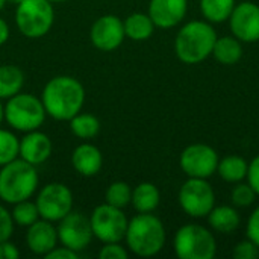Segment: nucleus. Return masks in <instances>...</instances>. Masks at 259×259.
<instances>
[{
    "mask_svg": "<svg viewBox=\"0 0 259 259\" xmlns=\"http://www.w3.org/2000/svg\"><path fill=\"white\" fill-rule=\"evenodd\" d=\"M229 27L241 42L259 41V6L253 2L237 3L231 17Z\"/></svg>",
    "mask_w": 259,
    "mask_h": 259,
    "instance_id": "13",
    "label": "nucleus"
},
{
    "mask_svg": "<svg viewBox=\"0 0 259 259\" xmlns=\"http://www.w3.org/2000/svg\"><path fill=\"white\" fill-rule=\"evenodd\" d=\"M11 214H12L14 223L21 228H29L36 220H39V211L36 208V203L30 202L29 199L14 203V209Z\"/></svg>",
    "mask_w": 259,
    "mask_h": 259,
    "instance_id": "27",
    "label": "nucleus"
},
{
    "mask_svg": "<svg viewBox=\"0 0 259 259\" xmlns=\"http://www.w3.org/2000/svg\"><path fill=\"white\" fill-rule=\"evenodd\" d=\"M20 258V250L18 247L11 243L9 240L0 243V259H18Z\"/></svg>",
    "mask_w": 259,
    "mask_h": 259,
    "instance_id": "37",
    "label": "nucleus"
},
{
    "mask_svg": "<svg viewBox=\"0 0 259 259\" xmlns=\"http://www.w3.org/2000/svg\"><path fill=\"white\" fill-rule=\"evenodd\" d=\"M58 240L61 241L62 246L74 250V252H82L87 249L94 237L93 229H91V222L90 217L71 211L67 214L64 219L58 222Z\"/></svg>",
    "mask_w": 259,
    "mask_h": 259,
    "instance_id": "12",
    "label": "nucleus"
},
{
    "mask_svg": "<svg viewBox=\"0 0 259 259\" xmlns=\"http://www.w3.org/2000/svg\"><path fill=\"white\" fill-rule=\"evenodd\" d=\"M219 159L215 149L203 143H196L182 150L179 164L188 178L209 179L217 171Z\"/></svg>",
    "mask_w": 259,
    "mask_h": 259,
    "instance_id": "11",
    "label": "nucleus"
},
{
    "mask_svg": "<svg viewBox=\"0 0 259 259\" xmlns=\"http://www.w3.org/2000/svg\"><path fill=\"white\" fill-rule=\"evenodd\" d=\"M55 9L49 0H23L15 9V24L27 38H41L50 32Z\"/></svg>",
    "mask_w": 259,
    "mask_h": 259,
    "instance_id": "7",
    "label": "nucleus"
},
{
    "mask_svg": "<svg viewBox=\"0 0 259 259\" xmlns=\"http://www.w3.org/2000/svg\"><path fill=\"white\" fill-rule=\"evenodd\" d=\"M173 249L181 259H212L217 255V241L208 228L188 223L178 229Z\"/></svg>",
    "mask_w": 259,
    "mask_h": 259,
    "instance_id": "6",
    "label": "nucleus"
},
{
    "mask_svg": "<svg viewBox=\"0 0 259 259\" xmlns=\"http://www.w3.org/2000/svg\"><path fill=\"white\" fill-rule=\"evenodd\" d=\"M14 220H12V214L0 205V243L6 241L12 237L14 234Z\"/></svg>",
    "mask_w": 259,
    "mask_h": 259,
    "instance_id": "33",
    "label": "nucleus"
},
{
    "mask_svg": "<svg viewBox=\"0 0 259 259\" xmlns=\"http://www.w3.org/2000/svg\"><path fill=\"white\" fill-rule=\"evenodd\" d=\"M235 5V0H200V11L206 21L223 23L229 20Z\"/></svg>",
    "mask_w": 259,
    "mask_h": 259,
    "instance_id": "25",
    "label": "nucleus"
},
{
    "mask_svg": "<svg viewBox=\"0 0 259 259\" xmlns=\"http://www.w3.org/2000/svg\"><path fill=\"white\" fill-rule=\"evenodd\" d=\"M47 112L42 100L33 94L18 93L8 99L5 105V120L6 123L20 132L36 131L46 121Z\"/></svg>",
    "mask_w": 259,
    "mask_h": 259,
    "instance_id": "5",
    "label": "nucleus"
},
{
    "mask_svg": "<svg viewBox=\"0 0 259 259\" xmlns=\"http://www.w3.org/2000/svg\"><path fill=\"white\" fill-rule=\"evenodd\" d=\"M212 56L217 59V62L223 65H234L237 64L243 56V46L238 38L234 35L231 36H217Z\"/></svg>",
    "mask_w": 259,
    "mask_h": 259,
    "instance_id": "22",
    "label": "nucleus"
},
{
    "mask_svg": "<svg viewBox=\"0 0 259 259\" xmlns=\"http://www.w3.org/2000/svg\"><path fill=\"white\" fill-rule=\"evenodd\" d=\"M3 120H5V106L0 102V124L3 123Z\"/></svg>",
    "mask_w": 259,
    "mask_h": 259,
    "instance_id": "39",
    "label": "nucleus"
},
{
    "mask_svg": "<svg viewBox=\"0 0 259 259\" xmlns=\"http://www.w3.org/2000/svg\"><path fill=\"white\" fill-rule=\"evenodd\" d=\"M258 194L249 184L238 182L231 191V202L235 208H247L255 203Z\"/></svg>",
    "mask_w": 259,
    "mask_h": 259,
    "instance_id": "30",
    "label": "nucleus"
},
{
    "mask_svg": "<svg viewBox=\"0 0 259 259\" xmlns=\"http://www.w3.org/2000/svg\"><path fill=\"white\" fill-rule=\"evenodd\" d=\"M124 33L127 38L134 39V41H146L149 39L153 32H155V23L152 21L149 14H143V12H134L131 14L124 21Z\"/></svg>",
    "mask_w": 259,
    "mask_h": 259,
    "instance_id": "23",
    "label": "nucleus"
},
{
    "mask_svg": "<svg viewBox=\"0 0 259 259\" xmlns=\"http://www.w3.org/2000/svg\"><path fill=\"white\" fill-rule=\"evenodd\" d=\"M246 179H247V184L255 190V193L259 196V155L249 162V170H247Z\"/></svg>",
    "mask_w": 259,
    "mask_h": 259,
    "instance_id": "35",
    "label": "nucleus"
},
{
    "mask_svg": "<svg viewBox=\"0 0 259 259\" xmlns=\"http://www.w3.org/2000/svg\"><path fill=\"white\" fill-rule=\"evenodd\" d=\"M20 140L6 129L0 127V167L18 158Z\"/></svg>",
    "mask_w": 259,
    "mask_h": 259,
    "instance_id": "29",
    "label": "nucleus"
},
{
    "mask_svg": "<svg viewBox=\"0 0 259 259\" xmlns=\"http://www.w3.org/2000/svg\"><path fill=\"white\" fill-rule=\"evenodd\" d=\"M99 256L100 259H127L129 252L120 243H105Z\"/></svg>",
    "mask_w": 259,
    "mask_h": 259,
    "instance_id": "32",
    "label": "nucleus"
},
{
    "mask_svg": "<svg viewBox=\"0 0 259 259\" xmlns=\"http://www.w3.org/2000/svg\"><path fill=\"white\" fill-rule=\"evenodd\" d=\"M188 11V0H150L149 15L156 27L171 29L178 26Z\"/></svg>",
    "mask_w": 259,
    "mask_h": 259,
    "instance_id": "15",
    "label": "nucleus"
},
{
    "mask_svg": "<svg viewBox=\"0 0 259 259\" xmlns=\"http://www.w3.org/2000/svg\"><path fill=\"white\" fill-rule=\"evenodd\" d=\"M49 2H52V3H61V2H67V0H49Z\"/></svg>",
    "mask_w": 259,
    "mask_h": 259,
    "instance_id": "42",
    "label": "nucleus"
},
{
    "mask_svg": "<svg viewBox=\"0 0 259 259\" xmlns=\"http://www.w3.org/2000/svg\"><path fill=\"white\" fill-rule=\"evenodd\" d=\"M41 100L49 117L70 121L83 108L85 88L73 76H55L46 83Z\"/></svg>",
    "mask_w": 259,
    "mask_h": 259,
    "instance_id": "1",
    "label": "nucleus"
},
{
    "mask_svg": "<svg viewBox=\"0 0 259 259\" xmlns=\"http://www.w3.org/2000/svg\"><path fill=\"white\" fill-rule=\"evenodd\" d=\"M208 225L212 231L219 234H232L238 229L241 217L234 205L214 206L212 211L206 215Z\"/></svg>",
    "mask_w": 259,
    "mask_h": 259,
    "instance_id": "19",
    "label": "nucleus"
},
{
    "mask_svg": "<svg viewBox=\"0 0 259 259\" xmlns=\"http://www.w3.org/2000/svg\"><path fill=\"white\" fill-rule=\"evenodd\" d=\"M21 2H23V0H6V3H11V5H15V6H17L18 3H21Z\"/></svg>",
    "mask_w": 259,
    "mask_h": 259,
    "instance_id": "40",
    "label": "nucleus"
},
{
    "mask_svg": "<svg viewBox=\"0 0 259 259\" xmlns=\"http://www.w3.org/2000/svg\"><path fill=\"white\" fill-rule=\"evenodd\" d=\"M232 256L235 259H256L259 256V247L247 238L244 241H240L234 247Z\"/></svg>",
    "mask_w": 259,
    "mask_h": 259,
    "instance_id": "31",
    "label": "nucleus"
},
{
    "mask_svg": "<svg viewBox=\"0 0 259 259\" xmlns=\"http://www.w3.org/2000/svg\"><path fill=\"white\" fill-rule=\"evenodd\" d=\"M24 85V73L20 67L5 64L0 65V100L9 99L21 91Z\"/></svg>",
    "mask_w": 259,
    "mask_h": 259,
    "instance_id": "24",
    "label": "nucleus"
},
{
    "mask_svg": "<svg viewBox=\"0 0 259 259\" xmlns=\"http://www.w3.org/2000/svg\"><path fill=\"white\" fill-rule=\"evenodd\" d=\"M179 205L193 219L206 217L215 206V193L208 179L188 178L179 190Z\"/></svg>",
    "mask_w": 259,
    "mask_h": 259,
    "instance_id": "8",
    "label": "nucleus"
},
{
    "mask_svg": "<svg viewBox=\"0 0 259 259\" xmlns=\"http://www.w3.org/2000/svg\"><path fill=\"white\" fill-rule=\"evenodd\" d=\"M58 231L49 220H36L27 228L26 244L35 255L46 256L52 249L58 246Z\"/></svg>",
    "mask_w": 259,
    "mask_h": 259,
    "instance_id": "17",
    "label": "nucleus"
},
{
    "mask_svg": "<svg viewBox=\"0 0 259 259\" xmlns=\"http://www.w3.org/2000/svg\"><path fill=\"white\" fill-rule=\"evenodd\" d=\"M124 240L129 250L137 256H155L165 246L164 223L153 212H138L129 220Z\"/></svg>",
    "mask_w": 259,
    "mask_h": 259,
    "instance_id": "3",
    "label": "nucleus"
},
{
    "mask_svg": "<svg viewBox=\"0 0 259 259\" xmlns=\"http://www.w3.org/2000/svg\"><path fill=\"white\" fill-rule=\"evenodd\" d=\"M161 202V193L152 182H141L132 190L131 203L137 212H153Z\"/></svg>",
    "mask_w": 259,
    "mask_h": 259,
    "instance_id": "20",
    "label": "nucleus"
},
{
    "mask_svg": "<svg viewBox=\"0 0 259 259\" xmlns=\"http://www.w3.org/2000/svg\"><path fill=\"white\" fill-rule=\"evenodd\" d=\"M38 187L36 167L24 159H14L0 167V199L6 203H18L30 199Z\"/></svg>",
    "mask_w": 259,
    "mask_h": 259,
    "instance_id": "4",
    "label": "nucleus"
},
{
    "mask_svg": "<svg viewBox=\"0 0 259 259\" xmlns=\"http://www.w3.org/2000/svg\"><path fill=\"white\" fill-rule=\"evenodd\" d=\"M90 222L94 237L103 244L123 241L129 223L121 208H115L112 205H108L106 202L103 205H99L93 211Z\"/></svg>",
    "mask_w": 259,
    "mask_h": 259,
    "instance_id": "9",
    "label": "nucleus"
},
{
    "mask_svg": "<svg viewBox=\"0 0 259 259\" xmlns=\"http://www.w3.org/2000/svg\"><path fill=\"white\" fill-rule=\"evenodd\" d=\"M8 38H9V26L3 18H0V46H3L8 41Z\"/></svg>",
    "mask_w": 259,
    "mask_h": 259,
    "instance_id": "38",
    "label": "nucleus"
},
{
    "mask_svg": "<svg viewBox=\"0 0 259 259\" xmlns=\"http://www.w3.org/2000/svg\"><path fill=\"white\" fill-rule=\"evenodd\" d=\"M247 170H249V162L240 155H229L219 159L217 173L225 182L229 184L243 182L247 178Z\"/></svg>",
    "mask_w": 259,
    "mask_h": 259,
    "instance_id": "21",
    "label": "nucleus"
},
{
    "mask_svg": "<svg viewBox=\"0 0 259 259\" xmlns=\"http://www.w3.org/2000/svg\"><path fill=\"white\" fill-rule=\"evenodd\" d=\"M131 199H132V188L129 187V184L121 182V181L112 182L105 193V202L108 205H112L121 209L131 203Z\"/></svg>",
    "mask_w": 259,
    "mask_h": 259,
    "instance_id": "28",
    "label": "nucleus"
},
{
    "mask_svg": "<svg viewBox=\"0 0 259 259\" xmlns=\"http://www.w3.org/2000/svg\"><path fill=\"white\" fill-rule=\"evenodd\" d=\"M52 150H53V146H52V140L49 138V135L36 129V131L26 132V135L20 140L18 156L24 159L26 162L36 167V165L44 164L50 158Z\"/></svg>",
    "mask_w": 259,
    "mask_h": 259,
    "instance_id": "16",
    "label": "nucleus"
},
{
    "mask_svg": "<svg viewBox=\"0 0 259 259\" xmlns=\"http://www.w3.org/2000/svg\"><path fill=\"white\" fill-rule=\"evenodd\" d=\"M71 164L79 175L85 178H93L102 170L103 156L102 152L94 144L83 143L73 150Z\"/></svg>",
    "mask_w": 259,
    "mask_h": 259,
    "instance_id": "18",
    "label": "nucleus"
},
{
    "mask_svg": "<svg viewBox=\"0 0 259 259\" xmlns=\"http://www.w3.org/2000/svg\"><path fill=\"white\" fill-rule=\"evenodd\" d=\"M90 38L96 49L102 52H112L118 49L126 38L123 21L112 14L102 15L93 23Z\"/></svg>",
    "mask_w": 259,
    "mask_h": 259,
    "instance_id": "14",
    "label": "nucleus"
},
{
    "mask_svg": "<svg viewBox=\"0 0 259 259\" xmlns=\"http://www.w3.org/2000/svg\"><path fill=\"white\" fill-rule=\"evenodd\" d=\"M35 203L39 217L55 223L73 211V193L67 185L52 182L39 190Z\"/></svg>",
    "mask_w": 259,
    "mask_h": 259,
    "instance_id": "10",
    "label": "nucleus"
},
{
    "mask_svg": "<svg viewBox=\"0 0 259 259\" xmlns=\"http://www.w3.org/2000/svg\"><path fill=\"white\" fill-rule=\"evenodd\" d=\"M217 33L209 21L193 20L184 24L175 39V52L184 64H199L212 55Z\"/></svg>",
    "mask_w": 259,
    "mask_h": 259,
    "instance_id": "2",
    "label": "nucleus"
},
{
    "mask_svg": "<svg viewBox=\"0 0 259 259\" xmlns=\"http://www.w3.org/2000/svg\"><path fill=\"white\" fill-rule=\"evenodd\" d=\"M246 234L250 241H253L259 247V206L250 214L247 226H246Z\"/></svg>",
    "mask_w": 259,
    "mask_h": 259,
    "instance_id": "34",
    "label": "nucleus"
},
{
    "mask_svg": "<svg viewBox=\"0 0 259 259\" xmlns=\"http://www.w3.org/2000/svg\"><path fill=\"white\" fill-rule=\"evenodd\" d=\"M70 129L80 140H93L100 132V121L96 115L80 111L70 120Z\"/></svg>",
    "mask_w": 259,
    "mask_h": 259,
    "instance_id": "26",
    "label": "nucleus"
},
{
    "mask_svg": "<svg viewBox=\"0 0 259 259\" xmlns=\"http://www.w3.org/2000/svg\"><path fill=\"white\" fill-rule=\"evenodd\" d=\"M46 259H77L79 258V253L77 252H74V250H71V249H68V247H65V246H62V247H55V249H52L46 256Z\"/></svg>",
    "mask_w": 259,
    "mask_h": 259,
    "instance_id": "36",
    "label": "nucleus"
},
{
    "mask_svg": "<svg viewBox=\"0 0 259 259\" xmlns=\"http://www.w3.org/2000/svg\"><path fill=\"white\" fill-rule=\"evenodd\" d=\"M6 5V0H0V11L3 9V6Z\"/></svg>",
    "mask_w": 259,
    "mask_h": 259,
    "instance_id": "41",
    "label": "nucleus"
}]
</instances>
